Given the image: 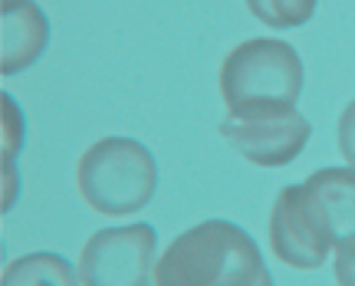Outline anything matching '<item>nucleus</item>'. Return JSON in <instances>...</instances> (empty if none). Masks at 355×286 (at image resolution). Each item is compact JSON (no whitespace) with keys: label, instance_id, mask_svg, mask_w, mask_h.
I'll list each match as a JSON object with an SVG mask.
<instances>
[{"label":"nucleus","instance_id":"1","mask_svg":"<svg viewBox=\"0 0 355 286\" xmlns=\"http://www.w3.org/2000/svg\"><path fill=\"white\" fill-rule=\"evenodd\" d=\"M155 286H273V276L263 250L241 224L211 217L162 250Z\"/></svg>","mask_w":355,"mask_h":286},{"label":"nucleus","instance_id":"2","mask_svg":"<svg viewBox=\"0 0 355 286\" xmlns=\"http://www.w3.org/2000/svg\"><path fill=\"white\" fill-rule=\"evenodd\" d=\"M217 86L230 115L293 109L303 96V60L286 40L250 37L224 56Z\"/></svg>","mask_w":355,"mask_h":286},{"label":"nucleus","instance_id":"3","mask_svg":"<svg viewBox=\"0 0 355 286\" xmlns=\"http://www.w3.org/2000/svg\"><path fill=\"white\" fill-rule=\"evenodd\" d=\"M76 187L102 217H132L152 204L158 191V165L139 138L105 135L79 155Z\"/></svg>","mask_w":355,"mask_h":286},{"label":"nucleus","instance_id":"4","mask_svg":"<svg viewBox=\"0 0 355 286\" xmlns=\"http://www.w3.org/2000/svg\"><path fill=\"white\" fill-rule=\"evenodd\" d=\"M158 230L152 224L102 227L83 244L79 286H152Z\"/></svg>","mask_w":355,"mask_h":286},{"label":"nucleus","instance_id":"5","mask_svg":"<svg viewBox=\"0 0 355 286\" xmlns=\"http://www.w3.org/2000/svg\"><path fill=\"white\" fill-rule=\"evenodd\" d=\"M220 135L237 155L257 168H286L309 145L313 125L296 106L293 109H266V112L224 115Z\"/></svg>","mask_w":355,"mask_h":286},{"label":"nucleus","instance_id":"6","mask_svg":"<svg viewBox=\"0 0 355 286\" xmlns=\"http://www.w3.org/2000/svg\"><path fill=\"white\" fill-rule=\"evenodd\" d=\"M270 250L293 270H319L332 253V244L319 224L303 185L279 187L270 208Z\"/></svg>","mask_w":355,"mask_h":286},{"label":"nucleus","instance_id":"7","mask_svg":"<svg viewBox=\"0 0 355 286\" xmlns=\"http://www.w3.org/2000/svg\"><path fill=\"white\" fill-rule=\"evenodd\" d=\"M306 198L316 211L319 224L329 237L336 253L355 250V168L329 165L303 181Z\"/></svg>","mask_w":355,"mask_h":286},{"label":"nucleus","instance_id":"8","mask_svg":"<svg viewBox=\"0 0 355 286\" xmlns=\"http://www.w3.org/2000/svg\"><path fill=\"white\" fill-rule=\"evenodd\" d=\"M50 47V20L40 3L26 0L20 7L3 10V47H0V73L17 76L30 69Z\"/></svg>","mask_w":355,"mask_h":286},{"label":"nucleus","instance_id":"9","mask_svg":"<svg viewBox=\"0 0 355 286\" xmlns=\"http://www.w3.org/2000/svg\"><path fill=\"white\" fill-rule=\"evenodd\" d=\"M0 286H79V267L60 253H26L3 267Z\"/></svg>","mask_w":355,"mask_h":286},{"label":"nucleus","instance_id":"10","mask_svg":"<svg viewBox=\"0 0 355 286\" xmlns=\"http://www.w3.org/2000/svg\"><path fill=\"white\" fill-rule=\"evenodd\" d=\"M0 109H3V204L0 211L7 214L17 204V194H20V178H17V155L24 149V112L13 96H0Z\"/></svg>","mask_w":355,"mask_h":286},{"label":"nucleus","instance_id":"11","mask_svg":"<svg viewBox=\"0 0 355 286\" xmlns=\"http://www.w3.org/2000/svg\"><path fill=\"white\" fill-rule=\"evenodd\" d=\"M319 0H247V10L270 30H296L306 26L316 13Z\"/></svg>","mask_w":355,"mask_h":286},{"label":"nucleus","instance_id":"12","mask_svg":"<svg viewBox=\"0 0 355 286\" xmlns=\"http://www.w3.org/2000/svg\"><path fill=\"white\" fill-rule=\"evenodd\" d=\"M339 151L349 168H355V99L339 115Z\"/></svg>","mask_w":355,"mask_h":286},{"label":"nucleus","instance_id":"13","mask_svg":"<svg viewBox=\"0 0 355 286\" xmlns=\"http://www.w3.org/2000/svg\"><path fill=\"white\" fill-rule=\"evenodd\" d=\"M332 274H336V283L339 286H355V250L352 253H336Z\"/></svg>","mask_w":355,"mask_h":286},{"label":"nucleus","instance_id":"14","mask_svg":"<svg viewBox=\"0 0 355 286\" xmlns=\"http://www.w3.org/2000/svg\"><path fill=\"white\" fill-rule=\"evenodd\" d=\"M20 3H26V0H3V10L7 7H20Z\"/></svg>","mask_w":355,"mask_h":286}]
</instances>
